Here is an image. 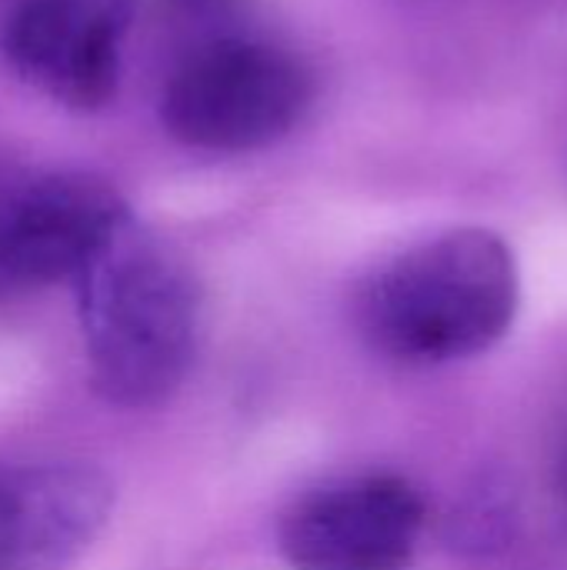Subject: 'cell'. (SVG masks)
<instances>
[{"instance_id":"obj_1","label":"cell","mask_w":567,"mask_h":570,"mask_svg":"<svg viewBox=\"0 0 567 570\" xmlns=\"http://www.w3.org/2000/svg\"><path fill=\"white\" fill-rule=\"evenodd\" d=\"M94 391L114 407H157L187 377L201 334L190 264L134 217L77 281Z\"/></svg>"},{"instance_id":"obj_2","label":"cell","mask_w":567,"mask_h":570,"mask_svg":"<svg viewBox=\"0 0 567 570\" xmlns=\"http://www.w3.org/2000/svg\"><path fill=\"white\" fill-rule=\"evenodd\" d=\"M521 301L511 247L485 227L448 230L378 267L358 294V331L401 364H448L491 351Z\"/></svg>"},{"instance_id":"obj_3","label":"cell","mask_w":567,"mask_h":570,"mask_svg":"<svg viewBox=\"0 0 567 570\" xmlns=\"http://www.w3.org/2000/svg\"><path fill=\"white\" fill-rule=\"evenodd\" d=\"M311 97V70L291 50L254 37H211L167 77L160 120L184 147L247 154L291 134Z\"/></svg>"},{"instance_id":"obj_4","label":"cell","mask_w":567,"mask_h":570,"mask_svg":"<svg viewBox=\"0 0 567 570\" xmlns=\"http://www.w3.org/2000/svg\"><path fill=\"white\" fill-rule=\"evenodd\" d=\"M428 508L401 474H364L294 501L277 524L291 570H408Z\"/></svg>"},{"instance_id":"obj_5","label":"cell","mask_w":567,"mask_h":570,"mask_svg":"<svg viewBox=\"0 0 567 570\" xmlns=\"http://www.w3.org/2000/svg\"><path fill=\"white\" fill-rule=\"evenodd\" d=\"M124 197L90 174H43L0 197V297L80 281L130 220Z\"/></svg>"},{"instance_id":"obj_6","label":"cell","mask_w":567,"mask_h":570,"mask_svg":"<svg viewBox=\"0 0 567 570\" xmlns=\"http://www.w3.org/2000/svg\"><path fill=\"white\" fill-rule=\"evenodd\" d=\"M137 0H20L0 33L7 67L40 97L94 114L117 97Z\"/></svg>"},{"instance_id":"obj_7","label":"cell","mask_w":567,"mask_h":570,"mask_svg":"<svg viewBox=\"0 0 567 570\" xmlns=\"http://www.w3.org/2000/svg\"><path fill=\"white\" fill-rule=\"evenodd\" d=\"M114 481L90 464L0 471V570L70 568L107 528Z\"/></svg>"},{"instance_id":"obj_8","label":"cell","mask_w":567,"mask_h":570,"mask_svg":"<svg viewBox=\"0 0 567 570\" xmlns=\"http://www.w3.org/2000/svg\"><path fill=\"white\" fill-rule=\"evenodd\" d=\"M518 498L501 478H481L444 518V541L458 554H495L511 544Z\"/></svg>"},{"instance_id":"obj_9","label":"cell","mask_w":567,"mask_h":570,"mask_svg":"<svg viewBox=\"0 0 567 570\" xmlns=\"http://www.w3.org/2000/svg\"><path fill=\"white\" fill-rule=\"evenodd\" d=\"M180 17H214L224 13L234 0H164Z\"/></svg>"},{"instance_id":"obj_10","label":"cell","mask_w":567,"mask_h":570,"mask_svg":"<svg viewBox=\"0 0 567 570\" xmlns=\"http://www.w3.org/2000/svg\"><path fill=\"white\" fill-rule=\"evenodd\" d=\"M558 498H561V508L567 514V438L565 448H561V458H558Z\"/></svg>"}]
</instances>
